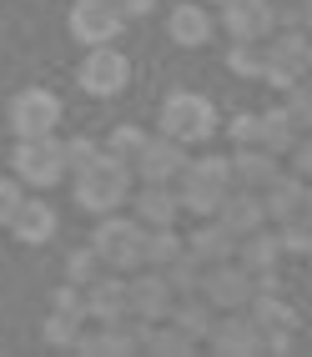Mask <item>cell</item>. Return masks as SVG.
Wrapping results in <instances>:
<instances>
[{"label":"cell","instance_id":"cell-1","mask_svg":"<svg viewBox=\"0 0 312 357\" xmlns=\"http://www.w3.org/2000/svg\"><path fill=\"white\" fill-rule=\"evenodd\" d=\"M76 176V206L91 211V217H106V211H121L126 197H131V161L121 156H111L101 146V156H96L91 166H81V172H70Z\"/></svg>","mask_w":312,"mask_h":357},{"label":"cell","instance_id":"cell-2","mask_svg":"<svg viewBox=\"0 0 312 357\" xmlns=\"http://www.w3.org/2000/svg\"><path fill=\"white\" fill-rule=\"evenodd\" d=\"M172 186H177L181 211H191V217H217L222 197L232 192V161H227V156H217V151L186 156L181 176H177Z\"/></svg>","mask_w":312,"mask_h":357},{"label":"cell","instance_id":"cell-3","mask_svg":"<svg viewBox=\"0 0 312 357\" xmlns=\"http://www.w3.org/2000/svg\"><path fill=\"white\" fill-rule=\"evenodd\" d=\"M156 131L181 141V146H207L217 136V106L202 91H172L156 111Z\"/></svg>","mask_w":312,"mask_h":357},{"label":"cell","instance_id":"cell-4","mask_svg":"<svg viewBox=\"0 0 312 357\" xmlns=\"http://www.w3.org/2000/svg\"><path fill=\"white\" fill-rule=\"evenodd\" d=\"M91 252L101 257V267H111V272H136L141 252H147V227L136 217H121V211H106V217H96Z\"/></svg>","mask_w":312,"mask_h":357},{"label":"cell","instance_id":"cell-5","mask_svg":"<svg viewBox=\"0 0 312 357\" xmlns=\"http://www.w3.org/2000/svg\"><path fill=\"white\" fill-rule=\"evenodd\" d=\"M307 40H312V36L277 26L267 40H262V76H257V81H267L277 96H282L287 86H297V81L307 76Z\"/></svg>","mask_w":312,"mask_h":357},{"label":"cell","instance_id":"cell-6","mask_svg":"<svg viewBox=\"0 0 312 357\" xmlns=\"http://www.w3.org/2000/svg\"><path fill=\"white\" fill-rule=\"evenodd\" d=\"M76 86L96 101H111L131 86V61L116 51V40L111 45H86V61L76 66Z\"/></svg>","mask_w":312,"mask_h":357},{"label":"cell","instance_id":"cell-7","mask_svg":"<svg viewBox=\"0 0 312 357\" xmlns=\"http://www.w3.org/2000/svg\"><path fill=\"white\" fill-rule=\"evenodd\" d=\"M15 181L20 186H36V192H45V186H56L66 176V151H61V141L56 131L51 136H26V141H15Z\"/></svg>","mask_w":312,"mask_h":357},{"label":"cell","instance_id":"cell-8","mask_svg":"<svg viewBox=\"0 0 312 357\" xmlns=\"http://www.w3.org/2000/svg\"><path fill=\"white\" fill-rule=\"evenodd\" d=\"M10 131L15 141H26V136H51L56 121H61V96L56 91H45V86H26V91H15L10 96Z\"/></svg>","mask_w":312,"mask_h":357},{"label":"cell","instance_id":"cell-9","mask_svg":"<svg viewBox=\"0 0 312 357\" xmlns=\"http://www.w3.org/2000/svg\"><path fill=\"white\" fill-rule=\"evenodd\" d=\"M217 26L227 40H267L277 31V6L272 0H222L217 6Z\"/></svg>","mask_w":312,"mask_h":357},{"label":"cell","instance_id":"cell-10","mask_svg":"<svg viewBox=\"0 0 312 357\" xmlns=\"http://www.w3.org/2000/svg\"><path fill=\"white\" fill-rule=\"evenodd\" d=\"M197 292L211 302V312H237V307H247V297H252V272L237 257L211 261V267L202 272V287Z\"/></svg>","mask_w":312,"mask_h":357},{"label":"cell","instance_id":"cell-11","mask_svg":"<svg viewBox=\"0 0 312 357\" xmlns=\"http://www.w3.org/2000/svg\"><path fill=\"white\" fill-rule=\"evenodd\" d=\"M172 282L161 277V267H136V277L126 282V317L136 322H166V312H172Z\"/></svg>","mask_w":312,"mask_h":357},{"label":"cell","instance_id":"cell-12","mask_svg":"<svg viewBox=\"0 0 312 357\" xmlns=\"http://www.w3.org/2000/svg\"><path fill=\"white\" fill-rule=\"evenodd\" d=\"M70 36L81 45H111L126 31V15L111 6V0H70Z\"/></svg>","mask_w":312,"mask_h":357},{"label":"cell","instance_id":"cell-13","mask_svg":"<svg viewBox=\"0 0 312 357\" xmlns=\"http://www.w3.org/2000/svg\"><path fill=\"white\" fill-rule=\"evenodd\" d=\"M186 156H191V146H181V141H172V136H147L141 141V151L131 156V176L136 181H177L181 176V166H186Z\"/></svg>","mask_w":312,"mask_h":357},{"label":"cell","instance_id":"cell-14","mask_svg":"<svg viewBox=\"0 0 312 357\" xmlns=\"http://www.w3.org/2000/svg\"><path fill=\"white\" fill-rule=\"evenodd\" d=\"M202 342L211 352H222V357H252V352H262V332L247 317V307H237V312H217V317H211Z\"/></svg>","mask_w":312,"mask_h":357},{"label":"cell","instance_id":"cell-15","mask_svg":"<svg viewBox=\"0 0 312 357\" xmlns=\"http://www.w3.org/2000/svg\"><path fill=\"white\" fill-rule=\"evenodd\" d=\"M86 327V297H81V287L76 282H66V287H56L51 292V317H45V327H40V337L51 342V347H70L76 342V332Z\"/></svg>","mask_w":312,"mask_h":357},{"label":"cell","instance_id":"cell-16","mask_svg":"<svg viewBox=\"0 0 312 357\" xmlns=\"http://www.w3.org/2000/svg\"><path fill=\"white\" fill-rule=\"evenodd\" d=\"M211 31H217V20H211V6H202V0H177V6L166 10V36H172V45H181V51L207 45Z\"/></svg>","mask_w":312,"mask_h":357},{"label":"cell","instance_id":"cell-17","mask_svg":"<svg viewBox=\"0 0 312 357\" xmlns=\"http://www.w3.org/2000/svg\"><path fill=\"white\" fill-rule=\"evenodd\" d=\"M126 202H131V217L141 227H177L181 202H177V186L172 181H141V192H131Z\"/></svg>","mask_w":312,"mask_h":357},{"label":"cell","instance_id":"cell-18","mask_svg":"<svg viewBox=\"0 0 312 357\" xmlns=\"http://www.w3.org/2000/svg\"><path fill=\"white\" fill-rule=\"evenodd\" d=\"M81 297H86V322H121L126 317V277H106V272H96L86 287H81Z\"/></svg>","mask_w":312,"mask_h":357},{"label":"cell","instance_id":"cell-19","mask_svg":"<svg viewBox=\"0 0 312 357\" xmlns=\"http://www.w3.org/2000/svg\"><path fill=\"white\" fill-rule=\"evenodd\" d=\"M10 231H15V242L40 247V242H51V236L61 231V217H56V206L45 197H26L15 206V217H10Z\"/></svg>","mask_w":312,"mask_h":357},{"label":"cell","instance_id":"cell-20","mask_svg":"<svg viewBox=\"0 0 312 357\" xmlns=\"http://www.w3.org/2000/svg\"><path fill=\"white\" fill-rule=\"evenodd\" d=\"M217 222L232 231V236H247L257 227H267V206H262V192H247V186H232L217 206Z\"/></svg>","mask_w":312,"mask_h":357},{"label":"cell","instance_id":"cell-21","mask_svg":"<svg viewBox=\"0 0 312 357\" xmlns=\"http://www.w3.org/2000/svg\"><path fill=\"white\" fill-rule=\"evenodd\" d=\"M302 197H307V181L297 172H277L267 186H262V206H267V222H292L302 217Z\"/></svg>","mask_w":312,"mask_h":357},{"label":"cell","instance_id":"cell-22","mask_svg":"<svg viewBox=\"0 0 312 357\" xmlns=\"http://www.w3.org/2000/svg\"><path fill=\"white\" fill-rule=\"evenodd\" d=\"M232 186H247V192H262L277 172H282V156L262 151V146H232Z\"/></svg>","mask_w":312,"mask_h":357},{"label":"cell","instance_id":"cell-23","mask_svg":"<svg viewBox=\"0 0 312 357\" xmlns=\"http://www.w3.org/2000/svg\"><path fill=\"white\" fill-rule=\"evenodd\" d=\"M247 317L257 322L262 337H267V332H297V327H302L297 307L282 297V287H277V292H252V297H247Z\"/></svg>","mask_w":312,"mask_h":357},{"label":"cell","instance_id":"cell-24","mask_svg":"<svg viewBox=\"0 0 312 357\" xmlns=\"http://www.w3.org/2000/svg\"><path fill=\"white\" fill-rule=\"evenodd\" d=\"M186 252L197 257V261H227V257H237V236L217 222V217H202V227L197 231H186Z\"/></svg>","mask_w":312,"mask_h":357},{"label":"cell","instance_id":"cell-25","mask_svg":"<svg viewBox=\"0 0 312 357\" xmlns=\"http://www.w3.org/2000/svg\"><path fill=\"white\" fill-rule=\"evenodd\" d=\"M237 261H242L247 272H272L282 261V242H277V227H257L247 236H237Z\"/></svg>","mask_w":312,"mask_h":357},{"label":"cell","instance_id":"cell-26","mask_svg":"<svg viewBox=\"0 0 312 357\" xmlns=\"http://www.w3.org/2000/svg\"><path fill=\"white\" fill-rule=\"evenodd\" d=\"M292 141H297V121L287 116V106L257 111V146H262V151L287 156V151H292Z\"/></svg>","mask_w":312,"mask_h":357},{"label":"cell","instance_id":"cell-27","mask_svg":"<svg viewBox=\"0 0 312 357\" xmlns=\"http://www.w3.org/2000/svg\"><path fill=\"white\" fill-rule=\"evenodd\" d=\"M211 317H217V312H211V302H207L202 292H186V297H177V302H172V312H166V322H177L191 342H202V337H207Z\"/></svg>","mask_w":312,"mask_h":357},{"label":"cell","instance_id":"cell-28","mask_svg":"<svg viewBox=\"0 0 312 357\" xmlns=\"http://www.w3.org/2000/svg\"><path fill=\"white\" fill-rule=\"evenodd\" d=\"M186 252V236H177V227H147V252H141V267H166Z\"/></svg>","mask_w":312,"mask_h":357},{"label":"cell","instance_id":"cell-29","mask_svg":"<svg viewBox=\"0 0 312 357\" xmlns=\"http://www.w3.org/2000/svg\"><path fill=\"white\" fill-rule=\"evenodd\" d=\"M202 272H207V261H197L191 252H181L177 261H166V267H161V277L172 282V292H177V297L197 292V287H202Z\"/></svg>","mask_w":312,"mask_h":357},{"label":"cell","instance_id":"cell-30","mask_svg":"<svg viewBox=\"0 0 312 357\" xmlns=\"http://www.w3.org/2000/svg\"><path fill=\"white\" fill-rule=\"evenodd\" d=\"M191 347H197V342H191L177 322H151V332H147V352H161V357H186Z\"/></svg>","mask_w":312,"mask_h":357},{"label":"cell","instance_id":"cell-31","mask_svg":"<svg viewBox=\"0 0 312 357\" xmlns=\"http://www.w3.org/2000/svg\"><path fill=\"white\" fill-rule=\"evenodd\" d=\"M227 70L242 81H257L262 76V45L257 40H232L227 45Z\"/></svg>","mask_w":312,"mask_h":357},{"label":"cell","instance_id":"cell-32","mask_svg":"<svg viewBox=\"0 0 312 357\" xmlns=\"http://www.w3.org/2000/svg\"><path fill=\"white\" fill-rule=\"evenodd\" d=\"M147 136H151L147 126H136V121H121V126H116V131H111V136L101 141V146H106L111 156H121V161H131V156L141 151V141H147Z\"/></svg>","mask_w":312,"mask_h":357},{"label":"cell","instance_id":"cell-33","mask_svg":"<svg viewBox=\"0 0 312 357\" xmlns=\"http://www.w3.org/2000/svg\"><path fill=\"white\" fill-rule=\"evenodd\" d=\"M282 96H287L282 106H287V116L297 121V131H312V76H302L297 86H287Z\"/></svg>","mask_w":312,"mask_h":357},{"label":"cell","instance_id":"cell-34","mask_svg":"<svg viewBox=\"0 0 312 357\" xmlns=\"http://www.w3.org/2000/svg\"><path fill=\"white\" fill-rule=\"evenodd\" d=\"M277 242H282V257H307V247H312V222H307V217L277 222Z\"/></svg>","mask_w":312,"mask_h":357},{"label":"cell","instance_id":"cell-35","mask_svg":"<svg viewBox=\"0 0 312 357\" xmlns=\"http://www.w3.org/2000/svg\"><path fill=\"white\" fill-rule=\"evenodd\" d=\"M277 26L312 36V0H277Z\"/></svg>","mask_w":312,"mask_h":357},{"label":"cell","instance_id":"cell-36","mask_svg":"<svg viewBox=\"0 0 312 357\" xmlns=\"http://www.w3.org/2000/svg\"><path fill=\"white\" fill-rule=\"evenodd\" d=\"M96 272H101V257L91 252V242H86V247H76V252L66 257V282H76V287H86Z\"/></svg>","mask_w":312,"mask_h":357},{"label":"cell","instance_id":"cell-37","mask_svg":"<svg viewBox=\"0 0 312 357\" xmlns=\"http://www.w3.org/2000/svg\"><path fill=\"white\" fill-rule=\"evenodd\" d=\"M61 151H66V172H81V166H91L96 156H101V146H96L91 136H70V141H61Z\"/></svg>","mask_w":312,"mask_h":357},{"label":"cell","instance_id":"cell-38","mask_svg":"<svg viewBox=\"0 0 312 357\" xmlns=\"http://www.w3.org/2000/svg\"><path fill=\"white\" fill-rule=\"evenodd\" d=\"M287 172H297L302 181H312V131H297L292 151H287Z\"/></svg>","mask_w":312,"mask_h":357},{"label":"cell","instance_id":"cell-39","mask_svg":"<svg viewBox=\"0 0 312 357\" xmlns=\"http://www.w3.org/2000/svg\"><path fill=\"white\" fill-rule=\"evenodd\" d=\"M227 141L232 146H257V111H237L227 121Z\"/></svg>","mask_w":312,"mask_h":357},{"label":"cell","instance_id":"cell-40","mask_svg":"<svg viewBox=\"0 0 312 357\" xmlns=\"http://www.w3.org/2000/svg\"><path fill=\"white\" fill-rule=\"evenodd\" d=\"M26 202V192H20V181L15 176H0V227H10V217H15V206Z\"/></svg>","mask_w":312,"mask_h":357},{"label":"cell","instance_id":"cell-41","mask_svg":"<svg viewBox=\"0 0 312 357\" xmlns=\"http://www.w3.org/2000/svg\"><path fill=\"white\" fill-rule=\"evenodd\" d=\"M111 6H116V10H121L126 20H147V15L156 10V0H111Z\"/></svg>","mask_w":312,"mask_h":357},{"label":"cell","instance_id":"cell-42","mask_svg":"<svg viewBox=\"0 0 312 357\" xmlns=\"http://www.w3.org/2000/svg\"><path fill=\"white\" fill-rule=\"evenodd\" d=\"M302 217L312 222V181H307V197H302Z\"/></svg>","mask_w":312,"mask_h":357},{"label":"cell","instance_id":"cell-43","mask_svg":"<svg viewBox=\"0 0 312 357\" xmlns=\"http://www.w3.org/2000/svg\"><path fill=\"white\" fill-rule=\"evenodd\" d=\"M307 76H312V40H307Z\"/></svg>","mask_w":312,"mask_h":357},{"label":"cell","instance_id":"cell-44","mask_svg":"<svg viewBox=\"0 0 312 357\" xmlns=\"http://www.w3.org/2000/svg\"><path fill=\"white\" fill-rule=\"evenodd\" d=\"M202 6H222V0H202Z\"/></svg>","mask_w":312,"mask_h":357},{"label":"cell","instance_id":"cell-45","mask_svg":"<svg viewBox=\"0 0 312 357\" xmlns=\"http://www.w3.org/2000/svg\"><path fill=\"white\" fill-rule=\"evenodd\" d=\"M307 261H312V247H307Z\"/></svg>","mask_w":312,"mask_h":357},{"label":"cell","instance_id":"cell-46","mask_svg":"<svg viewBox=\"0 0 312 357\" xmlns=\"http://www.w3.org/2000/svg\"><path fill=\"white\" fill-rule=\"evenodd\" d=\"M272 6H277V0H272Z\"/></svg>","mask_w":312,"mask_h":357}]
</instances>
